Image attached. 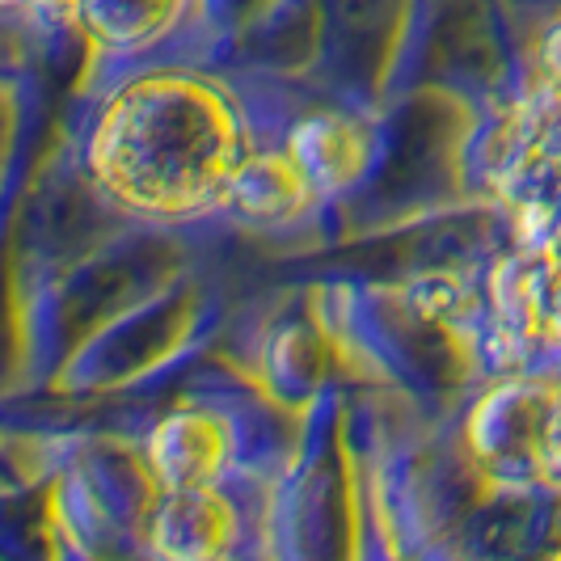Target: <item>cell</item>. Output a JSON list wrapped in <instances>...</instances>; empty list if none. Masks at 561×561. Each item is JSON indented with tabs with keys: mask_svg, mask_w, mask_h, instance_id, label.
Masks as SVG:
<instances>
[{
	"mask_svg": "<svg viewBox=\"0 0 561 561\" xmlns=\"http://www.w3.org/2000/svg\"><path fill=\"white\" fill-rule=\"evenodd\" d=\"M250 152L220 84L195 72H144L102 102L84 136V173L131 216L195 220L225 207Z\"/></svg>",
	"mask_w": 561,
	"mask_h": 561,
	"instance_id": "obj_1",
	"label": "cell"
},
{
	"mask_svg": "<svg viewBox=\"0 0 561 561\" xmlns=\"http://www.w3.org/2000/svg\"><path fill=\"white\" fill-rule=\"evenodd\" d=\"M561 419V376H506L478 397L465 435L490 473H540Z\"/></svg>",
	"mask_w": 561,
	"mask_h": 561,
	"instance_id": "obj_2",
	"label": "cell"
},
{
	"mask_svg": "<svg viewBox=\"0 0 561 561\" xmlns=\"http://www.w3.org/2000/svg\"><path fill=\"white\" fill-rule=\"evenodd\" d=\"M241 536V515L220 485L165 490L148 524L157 561H228Z\"/></svg>",
	"mask_w": 561,
	"mask_h": 561,
	"instance_id": "obj_3",
	"label": "cell"
},
{
	"mask_svg": "<svg viewBox=\"0 0 561 561\" xmlns=\"http://www.w3.org/2000/svg\"><path fill=\"white\" fill-rule=\"evenodd\" d=\"M232 456V431L207 410H173L148 435V469L161 490L220 485Z\"/></svg>",
	"mask_w": 561,
	"mask_h": 561,
	"instance_id": "obj_4",
	"label": "cell"
},
{
	"mask_svg": "<svg viewBox=\"0 0 561 561\" xmlns=\"http://www.w3.org/2000/svg\"><path fill=\"white\" fill-rule=\"evenodd\" d=\"M317 182L309 169L300 165L287 148H271V152H250L245 165L237 169L232 186H228V203L237 211V220L253 228H287L300 225L317 207Z\"/></svg>",
	"mask_w": 561,
	"mask_h": 561,
	"instance_id": "obj_5",
	"label": "cell"
},
{
	"mask_svg": "<svg viewBox=\"0 0 561 561\" xmlns=\"http://www.w3.org/2000/svg\"><path fill=\"white\" fill-rule=\"evenodd\" d=\"M283 148L309 169V178L317 182L321 195H337V191L359 186V178L371 165V131L359 118H346V114L300 118L287 131Z\"/></svg>",
	"mask_w": 561,
	"mask_h": 561,
	"instance_id": "obj_6",
	"label": "cell"
},
{
	"mask_svg": "<svg viewBox=\"0 0 561 561\" xmlns=\"http://www.w3.org/2000/svg\"><path fill=\"white\" fill-rule=\"evenodd\" d=\"M89 30L114 43V47H131V43H148L165 26H173L182 0H81Z\"/></svg>",
	"mask_w": 561,
	"mask_h": 561,
	"instance_id": "obj_7",
	"label": "cell"
},
{
	"mask_svg": "<svg viewBox=\"0 0 561 561\" xmlns=\"http://www.w3.org/2000/svg\"><path fill=\"white\" fill-rule=\"evenodd\" d=\"M405 300L422 321L444 330H469L478 321V287L456 271H426L405 283Z\"/></svg>",
	"mask_w": 561,
	"mask_h": 561,
	"instance_id": "obj_8",
	"label": "cell"
},
{
	"mask_svg": "<svg viewBox=\"0 0 561 561\" xmlns=\"http://www.w3.org/2000/svg\"><path fill=\"white\" fill-rule=\"evenodd\" d=\"M533 68H536L533 93H545V98L561 102V18H553L549 26L540 30L533 51Z\"/></svg>",
	"mask_w": 561,
	"mask_h": 561,
	"instance_id": "obj_9",
	"label": "cell"
}]
</instances>
